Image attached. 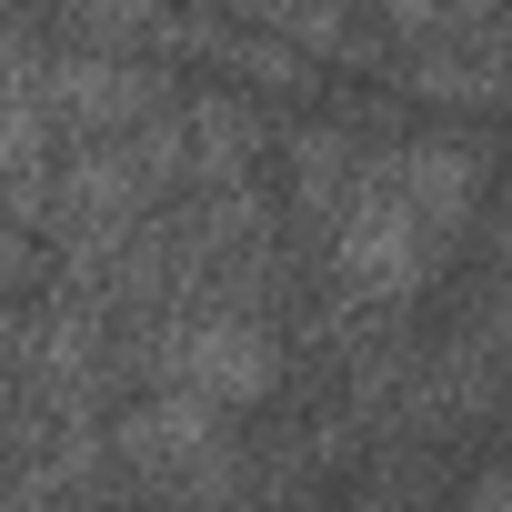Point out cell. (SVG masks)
<instances>
[{"mask_svg": "<svg viewBox=\"0 0 512 512\" xmlns=\"http://www.w3.org/2000/svg\"><path fill=\"white\" fill-rule=\"evenodd\" d=\"M101 452L111 482H131L141 502H191V512H231L251 492V452H241V412L181 382H141L101 412Z\"/></svg>", "mask_w": 512, "mask_h": 512, "instance_id": "6da1fadb", "label": "cell"}, {"mask_svg": "<svg viewBox=\"0 0 512 512\" xmlns=\"http://www.w3.org/2000/svg\"><path fill=\"white\" fill-rule=\"evenodd\" d=\"M322 251V272H332V302L342 312H412L442 272H452V251L422 231V211L362 161V181H352V201L332 211V231L312 241Z\"/></svg>", "mask_w": 512, "mask_h": 512, "instance_id": "7a4b0ae2", "label": "cell"}, {"mask_svg": "<svg viewBox=\"0 0 512 512\" xmlns=\"http://www.w3.org/2000/svg\"><path fill=\"white\" fill-rule=\"evenodd\" d=\"M372 171L422 211V231H432L442 251H462V241L482 231L492 181H502V161H492V141H482L472 121H452V131H412V141H372Z\"/></svg>", "mask_w": 512, "mask_h": 512, "instance_id": "3957f363", "label": "cell"}, {"mask_svg": "<svg viewBox=\"0 0 512 512\" xmlns=\"http://www.w3.org/2000/svg\"><path fill=\"white\" fill-rule=\"evenodd\" d=\"M171 61H141V51H71L51 41L41 51V111L61 141H111V131H141L151 111H171Z\"/></svg>", "mask_w": 512, "mask_h": 512, "instance_id": "277c9868", "label": "cell"}, {"mask_svg": "<svg viewBox=\"0 0 512 512\" xmlns=\"http://www.w3.org/2000/svg\"><path fill=\"white\" fill-rule=\"evenodd\" d=\"M382 81L432 101V111H452V121L512 111V21L462 31V41H422V51H382Z\"/></svg>", "mask_w": 512, "mask_h": 512, "instance_id": "5b68a950", "label": "cell"}, {"mask_svg": "<svg viewBox=\"0 0 512 512\" xmlns=\"http://www.w3.org/2000/svg\"><path fill=\"white\" fill-rule=\"evenodd\" d=\"M272 151H282V181H292V221H302V241H322L332 211L352 201L362 161H372V121H352V111H332V121H282Z\"/></svg>", "mask_w": 512, "mask_h": 512, "instance_id": "8992f818", "label": "cell"}, {"mask_svg": "<svg viewBox=\"0 0 512 512\" xmlns=\"http://www.w3.org/2000/svg\"><path fill=\"white\" fill-rule=\"evenodd\" d=\"M181 121H191V181H262V161H272V141H282V101L231 91V81L191 91ZM191 181H181V191H191Z\"/></svg>", "mask_w": 512, "mask_h": 512, "instance_id": "52a82bcc", "label": "cell"}, {"mask_svg": "<svg viewBox=\"0 0 512 512\" xmlns=\"http://www.w3.org/2000/svg\"><path fill=\"white\" fill-rule=\"evenodd\" d=\"M161 31H171V0H51V21H41V41L141 51V61H161Z\"/></svg>", "mask_w": 512, "mask_h": 512, "instance_id": "ba28073f", "label": "cell"}, {"mask_svg": "<svg viewBox=\"0 0 512 512\" xmlns=\"http://www.w3.org/2000/svg\"><path fill=\"white\" fill-rule=\"evenodd\" d=\"M362 21L382 31V51H422V41H462L512 21V0H362Z\"/></svg>", "mask_w": 512, "mask_h": 512, "instance_id": "9c48e42d", "label": "cell"}, {"mask_svg": "<svg viewBox=\"0 0 512 512\" xmlns=\"http://www.w3.org/2000/svg\"><path fill=\"white\" fill-rule=\"evenodd\" d=\"M482 251H492V282H482V322L512 342V161H502V181H492V211H482Z\"/></svg>", "mask_w": 512, "mask_h": 512, "instance_id": "30bf717a", "label": "cell"}, {"mask_svg": "<svg viewBox=\"0 0 512 512\" xmlns=\"http://www.w3.org/2000/svg\"><path fill=\"white\" fill-rule=\"evenodd\" d=\"M41 292H51V241L0 211V302H41Z\"/></svg>", "mask_w": 512, "mask_h": 512, "instance_id": "8fae6325", "label": "cell"}, {"mask_svg": "<svg viewBox=\"0 0 512 512\" xmlns=\"http://www.w3.org/2000/svg\"><path fill=\"white\" fill-rule=\"evenodd\" d=\"M412 502H422V452H402V462H392V492L372 482V492H362L352 512H412Z\"/></svg>", "mask_w": 512, "mask_h": 512, "instance_id": "7c38bea8", "label": "cell"}, {"mask_svg": "<svg viewBox=\"0 0 512 512\" xmlns=\"http://www.w3.org/2000/svg\"><path fill=\"white\" fill-rule=\"evenodd\" d=\"M0 11H11V21H31V31H41V21H51V0H0Z\"/></svg>", "mask_w": 512, "mask_h": 512, "instance_id": "4fadbf2b", "label": "cell"}, {"mask_svg": "<svg viewBox=\"0 0 512 512\" xmlns=\"http://www.w3.org/2000/svg\"><path fill=\"white\" fill-rule=\"evenodd\" d=\"M131 512H191V502H131Z\"/></svg>", "mask_w": 512, "mask_h": 512, "instance_id": "5bb4252c", "label": "cell"}]
</instances>
